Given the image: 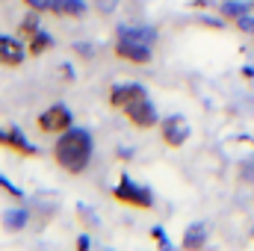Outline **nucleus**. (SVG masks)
I'll return each instance as SVG.
<instances>
[{"mask_svg":"<svg viewBox=\"0 0 254 251\" xmlns=\"http://www.w3.org/2000/svg\"><path fill=\"white\" fill-rule=\"evenodd\" d=\"M92 154H95V142L92 133L83 127H68L54 142V163L68 175H83L92 163Z\"/></svg>","mask_w":254,"mask_h":251,"instance_id":"f257e3e1","label":"nucleus"},{"mask_svg":"<svg viewBox=\"0 0 254 251\" xmlns=\"http://www.w3.org/2000/svg\"><path fill=\"white\" fill-rule=\"evenodd\" d=\"M113 51H116L119 60H125L130 65H151V60H154V45H148L142 39H133L127 33H119V42H116Z\"/></svg>","mask_w":254,"mask_h":251,"instance_id":"f03ea898","label":"nucleus"},{"mask_svg":"<svg viewBox=\"0 0 254 251\" xmlns=\"http://www.w3.org/2000/svg\"><path fill=\"white\" fill-rule=\"evenodd\" d=\"M36 127H39V133H45V136H60L68 127H74V116H71V110H68L65 104H54V107H48L45 113H39Z\"/></svg>","mask_w":254,"mask_h":251,"instance_id":"7ed1b4c3","label":"nucleus"},{"mask_svg":"<svg viewBox=\"0 0 254 251\" xmlns=\"http://www.w3.org/2000/svg\"><path fill=\"white\" fill-rule=\"evenodd\" d=\"M113 198L125 207H136V210H151L154 207V195L145 187H136L130 178H119V187L113 189Z\"/></svg>","mask_w":254,"mask_h":251,"instance_id":"20e7f679","label":"nucleus"},{"mask_svg":"<svg viewBox=\"0 0 254 251\" xmlns=\"http://www.w3.org/2000/svg\"><path fill=\"white\" fill-rule=\"evenodd\" d=\"M142 98H148V92H145V86H142V83H119V86H113V89H110L107 104H110V110H113V113H125L127 107H133V104H136V101H142Z\"/></svg>","mask_w":254,"mask_h":251,"instance_id":"39448f33","label":"nucleus"},{"mask_svg":"<svg viewBox=\"0 0 254 251\" xmlns=\"http://www.w3.org/2000/svg\"><path fill=\"white\" fill-rule=\"evenodd\" d=\"M160 139H163V145L166 148H184L187 145V139H190V122L184 119V116H169V119H163L160 125Z\"/></svg>","mask_w":254,"mask_h":251,"instance_id":"423d86ee","label":"nucleus"},{"mask_svg":"<svg viewBox=\"0 0 254 251\" xmlns=\"http://www.w3.org/2000/svg\"><path fill=\"white\" fill-rule=\"evenodd\" d=\"M27 42L0 33V68H21L27 63Z\"/></svg>","mask_w":254,"mask_h":251,"instance_id":"0eeeda50","label":"nucleus"},{"mask_svg":"<svg viewBox=\"0 0 254 251\" xmlns=\"http://www.w3.org/2000/svg\"><path fill=\"white\" fill-rule=\"evenodd\" d=\"M125 119L133 127H139V130H151V127L160 125V116H157V107L151 104V98H142V101H136L133 107H127Z\"/></svg>","mask_w":254,"mask_h":251,"instance_id":"6e6552de","label":"nucleus"},{"mask_svg":"<svg viewBox=\"0 0 254 251\" xmlns=\"http://www.w3.org/2000/svg\"><path fill=\"white\" fill-rule=\"evenodd\" d=\"M0 148H9V151L21 154V157H27V160L39 157V148H36V145H30V142L24 139V133H21V130H15V127L0 130Z\"/></svg>","mask_w":254,"mask_h":251,"instance_id":"1a4fd4ad","label":"nucleus"},{"mask_svg":"<svg viewBox=\"0 0 254 251\" xmlns=\"http://www.w3.org/2000/svg\"><path fill=\"white\" fill-rule=\"evenodd\" d=\"M48 12L57 15V18L80 21V18L89 12V6H86V0H48Z\"/></svg>","mask_w":254,"mask_h":251,"instance_id":"9d476101","label":"nucleus"},{"mask_svg":"<svg viewBox=\"0 0 254 251\" xmlns=\"http://www.w3.org/2000/svg\"><path fill=\"white\" fill-rule=\"evenodd\" d=\"M51 48H54V36L45 33V30H39L36 36L27 39V54H30V57H42V54H48Z\"/></svg>","mask_w":254,"mask_h":251,"instance_id":"9b49d317","label":"nucleus"},{"mask_svg":"<svg viewBox=\"0 0 254 251\" xmlns=\"http://www.w3.org/2000/svg\"><path fill=\"white\" fill-rule=\"evenodd\" d=\"M42 30V12H36V9H30L27 15H24V21L18 24V39H30V36H36Z\"/></svg>","mask_w":254,"mask_h":251,"instance_id":"f8f14e48","label":"nucleus"},{"mask_svg":"<svg viewBox=\"0 0 254 251\" xmlns=\"http://www.w3.org/2000/svg\"><path fill=\"white\" fill-rule=\"evenodd\" d=\"M3 225H6V231H21L24 225H27V213L18 207V210H9L6 216H3Z\"/></svg>","mask_w":254,"mask_h":251,"instance_id":"ddd939ff","label":"nucleus"},{"mask_svg":"<svg viewBox=\"0 0 254 251\" xmlns=\"http://www.w3.org/2000/svg\"><path fill=\"white\" fill-rule=\"evenodd\" d=\"M204 240H207V237H204V228H201V225H192L190 231L184 234V249H201Z\"/></svg>","mask_w":254,"mask_h":251,"instance_id":"4468645a","label":"nucleus"},{"mask_svg":"<svg viewBox=\"0 0 254 251\" xmlns=\"http://www.w3.org/2000/svg\"><path fill=\"white\" fill-rule=\"evenodd\" d=\"M222 12H225V18L237 21L240 15H246V6H240V3H228V6H222Z\"/></svg>","mask_w":254,"mask_h":251,"instance_id":"2eb2a0df","label":"nucleus"},{"mask_svg":"<svg viewBox=\"0 0 254 251\" xmlns=\"http://www.w3.org/2000/svg\"><path fill=\"white\" fill-rule=\"evenodd\" d=\"M30 9H36V12H48V0H24Z\"/></svg>","mask_w":254,"mask_h":251,"instance_id":"dca6fc26","label":"nucleus"},{"mask_svg":"<svg viewBox=\"0 0 254 251\" xmlns=\"http://www.w3.org/2000/svg\"><path fill=\"white\" fill-rule=\"evenodd\" d=\"M237 27H240V30H249V33H254V21H252V18H243V15H240V18H237Z\"/></svg>","mask_w":254,"mask_h":251,"instance_id":"f3484780","label":"nucleus"},{"mask_svg":"<svg viewBox=\"0 0 254 251\" xmlns=\"http://www.w3.org/2000/svg\"><path fill=\"white\" fill-rule=\"evenodd\" d=\"M77 249H89V237H80L77 240Z\"/></svg>","mask_w":254,"mask_h":251,"instance_id":"a211bd4d","label":"nucleus"}]
</instances>
